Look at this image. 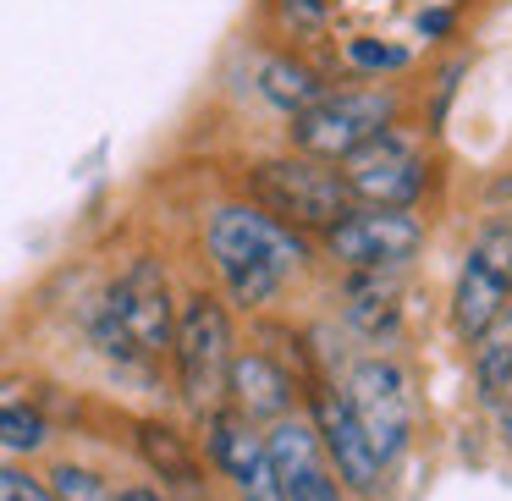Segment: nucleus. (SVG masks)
Here are the masks:
<instances>
[{
	"mask_svg": "<svg viewBox=\"0 0 512 501\" xmlns=\"http://www.w3.org/2000/svg\"><path fill=\"white\" fill-rule=\"evenodd\" d=\"M204 237H210V259L221 265L232 298L248 303V309L270 303L281 292V281L309 259V248H303L298 232L276 226L270 215H259V210H243V204L215 210Z\"/></svg>",
	"mask_w": 512,
	"mask_h": 501,
	"instance_id": "nucleus-1",
	"label": "nucleus"
},
{
	"mask_svg": "<svg viewBox=\"0 0 512 501\" xmlns=\"http://www.w3.org/2000/svg\"><path fill=\"white\" fill-rule=\"evenodd\" d=\"M171 331H177V320H171L166 270L155 259H133L94 314V342L122 364H149L171 347Z\"/></svg>",
	"mask_w": 512,
	"mask_h": 501,
	"instance_id": "nucleus-2",
	"label": "nucleus"
},
{
	"mask_svg": "<svg viewBox=\"0 0 512 501\" xmlns=\"http://www.w3.org/2000/svg\"><path fill=\"white\" fill-rule=\"evenodd\" d=\"M248 193H254L259 215H270L287 232H331L342 215H353V193H347L342 171L325 160H259L248 171Z\"/></svg>",
	"mask_w": 512,
	"mask_h": 501,
	"instance_id": "nucleus-3",
	"label": "nucleus"
},
{
	"mask_svg": "<svg viewBox=\"0 0 512 501\" xmlns=\"http://www.w3.org/2000/svg\"><path fill=\"white\" fill-rule=\"evenodd\" d=\"M397 116V94L391 89H347L325 94L314 111L292 116V144L303 160H347L353 149H364L369 138H380Z\"/></svg>",
	"mask_w": 512,
	"mask_h": 501,
	"instance_id": "nucleus-4",
	"label": "nucleus"
},
{
	"mask_svg": "<svg viewBox=\"0 0 512 501\" xmlns=\"http://www.w3.org/2000/svg\"><path fill=\"white\" fill-rule=\"evenodd\" d=\"M171 347H177V369H182L188 402L199 413H215V402L226 397V375H232V325H226V309L210 292H193L182 303Z\"/></svg>",
	"mask_w": 512,
	"mask_h": 501,
	"instance_id": "nucleus-5",
	"label": "nucleus"
},
{
	"mask_svg": "<svg viewBox=\"0 0 512 501\" xmlns=\"http://www.w3.org/2000/svg\"><path fill=\"white\" fill-rule=\"evenodd\" d=\"M342 402H347V413H353V424L364 430L375 463L380 468L397 463V452L408 446V430H413V397H408L402 369L391 364V358H364V364H353Z\"/></svg>",
	"mask_w": 512,
	"mask_h": 501,
	"instance_id": "nucleus-6",
	"label": "nucleus"
},
{
	"mask_svg": "<svg viewBox=\"0 0 512 501\" xmlns=\"http://www.w3.org/2000/svg\"><path fill=\"white\" fill-rule=\"evenodd\" d=\"M342 182L369 210H408L424 193V155L413 149L408 133L386 127L380 138H369L364 149H353L342 160Z\"/></svg>",
	"mask_w": 512,
	"mask_h": 501,
	"instance_id": "nucleus-7",
	"label": "nucleus"
},
{
	"mask_svg": "<svg viewBox=\"0 0 512 501\" xmlns=\"http://www.w3.org/2000/svg\"><path fill=\"white\" fill-rule=\"evenodd\" d=\"M325 248L353 270H391L424 248V221L413 210H353L325 232Z\"/></svg>",
	"mask_w": 512,
	"mask_h": 501,
	"instance_id": "nucleus-8",
	"label": "nucleus"
},
{
	"mask_svg": "<svg viewBox=\"0 0 512 501\" xmlns=\"http://www.w3.org/2000/svg\"><path fill=\"white\" fill-rule=\"evenodd\" d=\"M507 298H512V226L496 221V226L479 232V243L468 248V259H463V276H457V292H452L457 331L474 342Z\"/></svg>",
	"mask_w": 512,
	"mask_h": 501,
	"instance_id": "nucleus-9",
	"label": "nucleus"
},
{
	"mask_svg": "<svg viewBox=\"0 0 512 501\" xmlns=\"http://www.w3.org/2000/svg\"><path fill=\"white\" fill-rule=\"evenodd\" d=\"M210 457L237 485L243 501H281V479H276V468H270L265 435H254V424H248L243 413H226V408L210 413Z\"/></svg>",
	"mask_w": 512,
	"mask_h": 501,
	"instance_id": "nucleus-10",
	"label": "nucleus"
},
{
	"mask_svg": "<svg viewBox=\"0 0 512 501\" xmlns=\"http://www.w3.org/2000/svg\"><path fill=\"white\" fill-rule=\"evenodd\" d=\"M314 424H320V441L336 463V479L353 485V490H375L380 463H375L364 430L353 424V413H347V402L336 397V391H314Z\"/></svg>",
	"mask_w": 512,
	"mask_h": 501,
	"instance_id": "nucleus-11",
	"label": "nucleus"
},
{
	"mask_svg": "<svg viewBox=\"0 0 512 501\" xmlns=\"http://www.w3.org/2000/svg\"><path fill=\"white\" fill-rule=\"evenodd\" d=\"M226 391H232L237 413L248 424L254 419H287V402H292V386L265 353H243L232 358V375H226Z\"/></svg>",
	"mask_w": 512,
	"mask_h": 501,
	"instance_id": "nucleus-12",
	"label": "nucleus"
},
{
	"mask_svg": "<svg viewBox=\"0 0 512 501\" xmlns=\"http://www.w3.org/2000/svg\"><path fill=\"white\" fill-rule=\"evenodd\" d=\"M474 380H479V397L485 402H507V391H512V298L474 336Z\"/></svg>",
	"mask_w": 512,
	"mask_h": 501,
	"instance_id": "nucleus-13",
	"label": "nucleus"
},
{
	"mask_svg": "<svg viewBox=\"0 0 512 501\" xmlns=\"http://www.w3.org/2000/svg\"><path fill=\"white\" fill-rule=\"evenodd\" d=\"M138 452H144V463L155 468L160 479H171V485H182V490L199 485V457H193L188 435H177L171 424H160V419L138 424Z\"/></svg>",
	"mask_w": 512,
	"mask_h": 501,
	"instance_id": "nucleus-14",
	"label": "nucleus"
},
{
	"mask_svg": "<svg viewBox=\"0 0 512 501\" xmlns=\"http://www.w3.org/2000/svg\"><path fill=\"white\" fill-rule=\"evenodd\" d=\"M259 89H265L270 105H281V111H292V116L314 111V105L331 94L303 61H287V56H270L265 67H259Z\"/></svg>",
	"mask_w": 512,
	"mask_h": 501,
	"instance_id": "nucleus-15",
	"label": "nucleus"
},
{
	"mask_svg": "<svg viewBox=\"0 0 512 501\" xmlns=\"http://www.w3.org/2000/svg\"><path fill=\"white\" fill-rule=\"evenodd\" d=\"M347 320H353L364 336L391 331V325H397V292H386V287H353V303H347Z\"/></svg>",
	"mask_w": 512,
	"mask_h": 501,
	"instance_id": "nucleus-16",
	"label": "nucleus"
},
{
	"mask_svg": "<svg viewBox=\"0 0 512 501\" xmlns=\"http://www.w3.org/2000/svg\"><path fill=\"white\" fill-rule=\"evenodd\" d=\"M0 446L6 452H39L45 446V419L28 402H0Z\"/></svg>",
	"mask_w": 512,
	"mask_h": 501,
	"instance_id": "nucleus-17",
	"label": "nucleus"
},
{
	"mask_svg": "<svg viewBox=\"0 0 512 501\" xmlns=\"http://www.w3.org/2000/svg\"><path fill=\"white\" fill-rule=\"evenodd\" d=\"M50 496L56 501H122L94 468H78V463H61L50 474Z\"/></svg>",
	"mask_w": 512,
	"mask_h": 501,
	"instance_id": "nucleus-18",
	"label": "nucleus"
},
{
	"mask_svg": "<svg viewBox=\"0 0 512 501\" xmlns=\"http://www.w3.org/2000/svg\"><path fill=\"white\" fill-rule=\"evenodd\" d=\"M281 501H342V490H336V479L320 463H309L281 479Z\"/></svg>",
	"mask_w": 512,
	"mask_h": 501,
	"instance_id": "nucleus-19",
	"label": "nucleus"
},
{
	"mask_svg": "<svg viewBox=\"0 0 512 501\" xmlns=\"http://www.w3.org/2000/svg\"><path fill=\"white\" fill-rule=\"evenodd\" d=\"M347 61H353V67H369V72H397V67H408V50L375 45V39H353V45H347Z\"/></svg>",
	"mask_w": 512,
	"mask_h": 501,
	"instance_id": "nucleus-20",
	"label": "nucleus"
},
{
	"mask_svg": "<svg viewBox=\"0 0 512 501\" xmlns=\"http://www.w3.org/2000/svg\"><path fill=\"white\" fill-rule=\"evenodd\" d=\"M0 501H56L45 479L23 474V468H0Z\"/></svg>",
	"mask_w": 512,
	"mask_h": 501,
	"instance_id": "nucleus-21",
	"label": "nucleus"
},
{
	"mask_svg": "<svg viewBox=\"0 0 512 501\" xmlns=\"http://www.w3.org/2000/svg\"><path fill=\"white\" fill-rule=\"evenodd\" d=\"M281 6H287V17H292L298 28H314V23L325 17V0H281Z\"/></svg>",
	"mask_w": 512,
	"mask_h": 501,
	"instance_id": "nucleus-22",
	"label": "nucleus"
},
{
	"mask_svg": "<svg viewBox=\"0 0 512 501\" xmlns=\"http://www.w3.org/2000/svg\"><path fill=\"white\" fill-rule=\"evenodd\" d=\"M441 28H452V12H430V17H419V34H441Z\"/></svg>",
	"mask_w": 512,
	"mask_h": 501,
	"instance_id": "nucleus-23",
	"label": "nucleus"
},
{
	"mask_svg": "<svg viewBox=\"0 0 512 501\" xmlns=\"http://www.w3.org/2000/svg\"><path fill=\"white\" fill-rule=\"evenodd\" d=\"M122 501H160L155 490H122Z\"/></svg>",
	"mask_w": 512,
	"mask_h": 501,
	"instance_id": "nucleus-24",
	"label": "nucleus"
},
{
	"mask_svg": "<svg viewBox=\"0 0 512 501\" xmlns=\"http://www.w3.org/2000/svg\"><path fill=\"white\" fill-rule=\"evenodd\" d=\"M507 435H512V413H507Z\"/></svg>",
	"mask_w": 512,
	"mask_h": 501,
	"instance_id": "nucleus-25",
	"label": "nucleus"
}]
</instances>
